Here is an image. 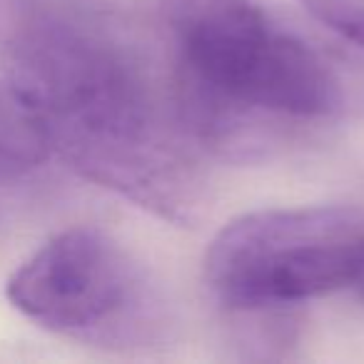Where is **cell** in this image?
Wrapping results in <instances>:
<instances>
[{"instance_id":"obj_1","label":"cell","mask_w":364,"mask_h":364,"mask_svg":"<svg viewBox=\"0 0 364 364\" xmlns=\"http://www.w3.org/2000/svg\"><path fill=\"white\" fill-rule=\"evenodd\" d=\"M117 18L41 3L6 41L8 85L77 175L165 220L193 208V130L172 70Z\"/></svg>"},{"instance_id":"obj_2","label":"cell","mask_w":364,"mask_h":364,"mask_svg":"<svg viewBox=\"0 0 364 364\" xmlns=\"http://www.w3.org/2000/svg\"><path fill=\"white\" fill-rule=\"evenodd\" d=\"M172 75L200 140L245 115L327 117L342 102L329 63L255 0H152Z\"/></svg>"},{"instance_id":"obj_3","label":"cell","mask_w":364,"mask_h":364,"mask_svg":"<svg viewBox=\"0 0 364 364\" xmlns=\"http://www.w3.org/2000/svg\"><path fill=\"white\" fill-rule=\"evenodd\" d=\"M205 279L237 312H267L339 292L364 302V210L312 205L240 215L210 242Z\"/></svg>"},{"instance_id":"obj_4","label":"cell","mask_w":364,"mask_h":364,"mask_svg":"<svg viewBox=\"0 0 364 364\" xmlns=\"http://www.w3.org/2000/svg\"><path fill=\"white\" fill-rule=\"evenodd\" d=\"M11 304L60 337L115 344L137 314L140 277L127 252L90 225L68 228L8 279Z\"/></svg>"},{"instance_id":"obj_5","label":"cell","mask_w":364,"mask_h":364,"mask_svg":"<svg viewBox=\"0 0 364 364\" xmlns=\"http://www.w3.org/2000/svg\"><path fill=\"white\" fill-rule=\"evenodd\" d=\"M50 157L41 125L8 82H0V185L38 170Z\"/></svg>"},{"instance_id":"obj_6","label":"cell","mask_w":364,"mask_h":364,"mask_svg":"<svg viewBox=\"0 0 364 364\" xmlns=\"http://www.w3.org/2000/svg\"><path fill=\"white\" fill-rule=\"evenodd\" d=\"M319 23L364 50V0H299Z\"/></svg>"}]
</instances>
